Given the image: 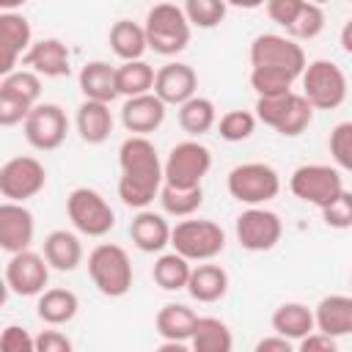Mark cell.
Instances as JSON below:
<instances>
[{
	"label": "cell",
	"mask_w": 352,
	"mask_h": 352,
	"mask_svg": "<svg viewBox=\"0 0 352 352\" xmlns=\"http://www.w3.org/2000/svg\"><path fill=\"white\" fill-rule=\"evenodd\" d=\"M198 91V74L190 63L173 60L157 69V80H154V94L165 102V104H184L190 96H195Z\"/></svg>",
	"instance_id": "cell-19"
},
{
	"label": "cell",
	"mask_w": 352,
	"mask_h": 352,
	"mask_svg": "<svg viewBox=\"0 0 352 352\" xmlns=\"http://www.w3.org/2000/svg\"><path fill=\"white\" fill-rule=\"evenodd\" d=\"M270 324H272V333H280V336H286L289 341L297 344L300 338H305L308 333L316 330V316L302 302H283L272 311Z\"/></svg>",
	"instance_id": "cell-28"
},
{
	"label": "cell",
	"mask_w": 352,
	"mask_h": 352,
	"mask_svg": "<svg viewBox=\"0 0 352 352\" xmlns=\"http://www.w3.org/2000/svg\"><path fill=\"white\" fill-rule=\"evenodd\" d=\"M289 190L294 198L322 209L344 190V182H341V173L336 168L322 165V162H308V165H300L292 170Z\"/></svg>",
	"instance_id": "cell-10"
},
{
	"label": "cell",
	"mask_w": 352,
	"mask_h": 352,
	"mask_svg": "<svg viewBox=\"0 0 352 352\" xmlns=\"http://www.w3.org/2000/svg\"><path fill=\"white\" fill-rule=\"evenodd\" d=\"M77 132L88 146H99L110 138L113 132V113L107 102H96V99H82V104L77 107Z\"/></svg>",
	"instance_id": "cell-26"
},
{
	"label": "cell",
	"mask_w": 352,
	"mask_h": 352,
	"mask_svg": "<svg viewBox=\"0 0 352 352\" xmlns=\"http://www.w3.org/2000/svg\"><path fill=\"white\" fill-rule=\"evenodd\" d=\"M314 316H316V330H322L333 338L352 336V294L322 297L319 305L314 308Z\"/></svg>",
	"instance_id": "cell-23"
},
{
	"label": "cell",
	"mask_w": 352,
	"mask_h": 352,
	"mask_svg": "<svg viewBox=\"0 0 352 352\" xmlns=\"http://www.w3.org/2000/svg\"><path fill=\"white\" fill-rule=\"evenodd\" d=\"M118 198L129 209H148L165 184V162L146 135H129L118 148Z\"/></svg>",
	"instance_id": "cell-1"
},
{
	"label": "cell",
	"mask_w": 352,
	"mask_h": 352,
	"mask_svg": "<svg viewBox=\"0 0 352 352\" xmlns=\"http://www.w3.org/2000/svg\"><path fill=\"white\" fill-rule=\"evenodd\" d=\"M336 346H338V338H333L322 330H314V333H308L305 338L297 341L300 352H336Z\"/></svg>",
	"instance_id": "cell-46"
},
{
	"label": "cell",
	"mask_w": 352,
	"mask_h": 352,
	"mask_svg": "<svg viewBox=\"0 0 352 352\" xmlns=\"http://www.w3.org/2000/svg\"><path fill=\"white\" fill-rule=\"evenodd\" d=\"M116 77H118V94L129 99V96L154 91L157 72H154V66H148L140 58V60H124L121 66H116Z\"/></svg>",
	"instance_id": "cell-34"
},
{
	"label": "cell",
	"mask_w": 352,
	"mask_h": 352,
	"mask_svg": "<svg viewBox=\"0 0 352 352\" xmlns=\"http://www.w3.org/2000/svg\"><path fill=\"white\" fill-rule=\"evenodd\" d=\"M292 349H297V344L280 333H272V336H264L256 341V352H292Z\"/></svg>",
	"instance_id": "cell-47"
},
{
	"label": "cell",
	"mask_w": 352,
	"mask_h": 352,
	"mask_svg": "<svg viewBox=\"0 0 352 352\" xmlns=\"http://www.w3.org/2000/svg\"><path fill=\"white\" fill-rule=\"evenodd\" d=\"M338 41H341V50H344L346 55H352V19H349V22H344Z\"/></svg>",
	"instance_id": "cell-48"
},
{
	"label": "cell",
	"mask_w": 352,
	"mask_h": 352,
	"mask_svg": "<svg viewBox=\"0 0 352 352\" xmlns=\"http://www.w3.org/2000/svg\"><path fill=\"white\" fill-rule=\"evenodd\" d=\"M33 28L19 11H0V74H11L16 60L30 50Z\"/></svg>",
	"instance_id": "cell-16"
},
{
	"label": "cell",
	"mask_w": 352,
	"mask_h": 352,
	"mask_svg": "<svg viewBox=\"0 0 352 352\" xmlns=\"http://www.w3.org/2000/svg\"><path fill=\"white\" fill-rule=\"evenodd\" d=\"M228 195L245 206H264L280 192V176L267 162H242L228 170Z\"/></svg>",
	"instance_id": "cell-6"
},
{
	"label": "cell",
	"mask_w": 352,
	"mask_h": 352,
	"mask_svg": "<svg viewBox=\"0 0 352 352\" xmlns=\"http://www.w3.org/2000/svg\"><path fill=\"white\" fill-rule=\"evenodd\" d=\"M50 270L44 253H33L30 248L11 253L6 264V289L19 297H38L50 283Z\"/></svg>",
	"instance_id": "cell-15"
},
{
	"label": "cell",
	"mask_w": 352,
	"mask_h": 352,
	"mask_svg": "<svg viewBox=\"0 0 352 352\" xmlns=\"http://www.w3.org/2000/svg\"><path fill=\"white\" fill-rule=\"evenodd\" d=\"M311 3H316V6H324V3H330V0H311Z\"/></svg>",
	"instance_id": "cell-51"
},
{
	"label": "cell",
	"mask_w": 352,
	"mask_h": 352,
	"mask_svg": "<svg viewBox=\"0 0 352 352\" xmlns=\"http://www.w3.org/2000/svg\"><path fill=\"white\" fill-rule=\"evenodd\" d=\"M88 275L99 294L124 297L132 289V261L121 245L102 242L88 253Z\"/></svg>",
	"instance_id": "cell-5"
},
{
	"label": "cell",
	"mask_w": 352,
	"mask_h": 352,
	"mask_svg": "<svg viewBox=\"0 0 352 352\" xmlns=\"http://www.w3.org/2000/svg\"><path fill=\"white\" fill-rule=\"evenodd\" d=\"M302 94L314 104V110H336L346 99V74L333 60H311L302 72Z\"/></svg>",
	"instance_id": "cell-8"
},
{
	"label": "cell",
	"mask_w": 352,
	"mask_h": 352,
	"mask_svg": "<svg viewBox=\"0 0 352 352\" xmlns=\"http://www.w3.org/2000/svg\"><path fill=\"white\" fill-rule=\"evenodd\" d=\"M195 322H198V314H195L190 305H184V302H168V305H162V308L157 311L154 327H157V336H160L165 344L190 346Z\"/></svg>",
	"instance_id": "cell-22"
},
{
	"label": "cell",
	"mask_w": 352,
	"mask_h": 352,
	"mask_svg": "<svg viewBox=\"0 0 352 352\" xmlns=\"http://www.w3.org/2000/svg\"><path fill=\"white\" fill-rule=\"evenodd\" d=\"M0 94H11L16 99H25L28 104H38L41 96V74L33 69H14L11 74H3Z\"/></svg>",
	"instance_id": "cell-36"
},
{
	"label": "cell",
	"mask_w": 352,
	"mask_h": 352,
	"mask_svg": "<svg viewBox=\"0 0 352 352\" xmlns=\"http://www.w3.org/2000/svg\"><path fill=\"white\" fill-rule=\"evenodd\" d=\"M170 245L190 261H212L226 250V231L214 220H182L173 226Z\"/></svg>",
	"instance_id": "cell-9"
},
{
	"label": "cell",
	"mask_w": 352,
	"mask_h": 352,
	"mask_svg": "<svg viewBox=\"0 0 352 352\" xmlns=\"http://www.w3.org/2000/svg\"><path fill=\"white\" fill-rule=\"evenodd\" d=\"M327 146H330V154H333L336 165L352 173V121L336 124L333 132H330Z\"/></svg>",
	"instance_id": "cell-41"
},
{
	"label": "cell",
	"mask_w": 352,
	"mask_h": 352,
	"mask_svg": "<svg viewBox=\"0 0 352 352\" xmlns=\"http://www.w3.org/2000/svg\"><path fill=\"white\" fill-rule=\"evenodd\" d=\"M146 38H148V50H154L157 55H179L182 50H187L190 36H192V25L184 14V8L173 6V3H157L148 8L146 14Z\"/></svg>",
	"instance_id": "cell-3"
},
{
	"label": "cell",
	"mask_w": 352,
	"mask_h": 352,
	"mask_svg": "<svg viewBox=\"0 0 352 352\" xmlns=\"http://www.w3.org/2000/svg\"><path fill=\"white\" fill-rule=\"evenodd\" d=\"M184 14L190 19L192 28H217L223 19H226V11H228V3L226 0H184Z\"/></svg>",
	"instance_id": "cell-39"
},
{
	"label": "cell",
	"mask_w": 352,
	"mask_h": 352,
	"mask_svg": "<svg viewBox=\"0 0 352 352\" xmlns=\"http://www.w3.org/2000/svg\"><path fill=\"white\" fill-rule=\"evenodd\" d=\"M236 242L250 253H267L272 250L283 236L280 217L267 206H248L236 217Z\"/></svg>",
	"instance_id": "cell-12"
},
{
	"label": "cell",
	"mask_w": 352,
	"mask_h": 352,
	"mask_svg": "<svg viewBox=\"0 0 352 352\" xmlns=\"http://www.w3.org/2000/svg\"><path fill=\"white\" fill-rule=\"evenodd\" d=\"M165 102L148 91V94H140V96H129L121 107V124L126 126V132L132 135H148V132H157L165 121Z\"/></svg>",
	"instance_id": "cell-20"
},
{
	"label": "cell",
	"mask_w": 352,
	"mask_h": 352,
	"mask_svg": "<svg viewBox=\"0 0 352 352\" xmlns=\"http://www.w3.org/2000/svg\"><path fill=\"white\" fill-rule=\"evenodd\" d=\"M22 66L33 69L41 77L58 80V77H69V72H72V55H69V47L60 38H38L22 55Z\"/></svg>",
	"instance_id": "cell-18"
},
{
	"label": "cell",
	"mask_w": 352,
	"mask_h": 352,
	"mask_svg": "<svg viewBox=\"0 0 352 352\" xmlns=\"http://www.w3.org/2000/svg\"><path fill=\"white\" fill-rule=\"evenodd\" d=\"M308 60L302 47L292 38V36H280V33H258L250 41V69H267V72H278L289 80H300L305 72Z\"/></svg>",
	"instance_id": "cell-4"
},
{
	"label": "cell",
	"mask_w": 352,
	"mask_h": 352,
	"mask_svg": "<svg viewBox=\"0 0 352 352\" xmlns=\"http://www.w3.org/2000/svg\"><path fill=\"white\" fill-rule=\"evenodd\" d=\"M322 212V220L327 228H336V231H346L352 228V190H341L327 206L319 209Z\"/></svg>",
	"instance_id": "cell-40"
},
{
	"label": "cell",
	"mask_w": 352,
	"mask_h": 352,
	"mask_svg": "<svg viewBox=\"0 0 352 352\" xmlns=\"http://www.w3.org/2000/svg\"><path fill=\"white\" fill-rule=\"evenodd\" d=\"M324 30V11L322 6L305 0V6L300 8V14L294 16V22L286 28V36H292L294 41H311Z\"/></svg>",
	"instance_id": "cell-37"
},
{
	"label": "cell",
	"mask_w": 352,
	"mask_h": 352,
	"mask_svg": "<svg viewBox=\"0 0 352 352\" xmlns=\"http://www.w3.org/2000/svg\"><path fill=\"white\" fill-rule=\"evenodd\" d=\"M179 126L190 135V138H201L209 129L217 126V107L212 99L206 96H190L184 104H179Z\"/></svg>",
	"instance_id": "cell-32"
},
{
	"label": "cell",
	"mask_w": 352,
	"mask_h": 352,
	"mask_svg": "<svg viewBox=\"0 0 352 352\" xmlns=\"http://www.w3.org/2000/svg\"><path fill=\"white\" fill-rule=\"evenodd\" d=\"M47 184V170L36 157H11L0 168V195L6 201L25 204L28 198H36Z\"/></svg>",
	"instance_id": "cell-13"
},
{
	"label": "cell",
	"mask_w": 352,
	"mask_h": 352,
	"mask_svg": "<svg viewBox=\"0 0 352 352\" xmlns=\"http://www.w3.org/2000/svg\"><path fill=\"white\" fill-rule=\"evenodd\" d=\"M77 311H80L77 294H74L72 289H60V286L44 289V292L38 294V302H36L38 319H41L44 324H52V327L69 324V322L77 316Z\"/></svg>",
	"instance_id": "cell-29"
},
{
	"label": "cell",
	"mask_w": 352,
	"mask_h": 352,
	"mask_svg": "<svg viewBox=\"0 0 352 352\" xmlns=\"http://www.w3.org/2000/svg\"><path fill=\"white\" fill-rule=\"evenodd\" d=\"M36 104H28L25 99H16L11 94H0V124L3 126H14V124H25L28 113Z\"/></svg>",
	"instance_id": "cell-42"
},
{
	"label": "cell",
	"mask_w": 352,
	"mask_h": 352,
	"mask_svg": "<svg viewBox=\"0 0 352 352\" xmlns=\"http://www.w3.org/2000/svg\"><path fill=\"white\" fill-rule=\"evenodd\" d=\"M74 344L60 330H41L36 336V352H72Z\"/></svg>",
	"instance_id": "cell-45"
},
{
	"label": "cell",
	"mask_w": 352,
	"mask_h": 352,
	"mask_svg": "<svg viewBox=\"0 0 352 352\" xmlns=\"http://www.w3.org/2000/svg\"><path fill=\"white\" fill-rule=\"evenodd\" d=\"M302 6H305V0H267V14L275 25L289 28Z\"/></svg>",
	"instance_id": "cell-44"
},
{
	"label": "cell",
	"mask_w": 352,
	"mask_h": 352,
	"mask_svg": "<svg viewBox=\"0 0 352 352\" xmlns=\"http://www.w3.org/2000/svg\"><path fill=\"white\" fill-rule=\"evenodd\" d=\"M173 228L168 226L165 214L151 212V209H138V214L129 223V236L132 245L143 253H162L170 245Z\"/></svg>",
	"instance_id": "cell-21"
},
{
	"label": "cell",
	"mask_w": 352,
	"mask_h": 352,
	"mask_svg": "<svg viewBox=\"0 0 352 352\" xmlns=\"http://www.w3.org/2000/svg\"><path fill=\"white\" fill-rule=\"evenodd\" d=\"M22 132H25V140L36 151H55L66 140V132H69L66 110L55 102H38L28 113Z\"/></svg>",
	"instance_id": "cell-14"
},
{
	"label": "cell",
	"mask_w": 352,
	"mask_h": 352,
	"mask_svg": "<svg viewBox=\"0 0 352 352\" xmlns=\"http://www.w3.org/2000/svg\"><path fill=\"white\" fill-rule=\"evenodd\" d=\"M256 118L272 126L283 138H297L311 126L314 104L305 99V94L297 91L267 94V96H256Z\"/></svg>",
	"instance_id": "cell-2"
},
{
	"label": "cell",
	"mask_w": 352,
	"mask_h": 352,
	"mask_svg": "<svg viewBox=\"0 0 352 352\" xmlns=\"http://www.w3.org/2000/svg\"><path fill=\"white\" fill-rule=\"evenodd\" d=\"M256 124H258L256 113H250V110H228V113L220 116L217 132L228 143H242L256 132Z\"/></svg>",
	"instance_id": "cell-38"
},
{
	"label": "cell",
	"mask_w": 352,
	"mask_h": 352,
	"mask_svg": "<svg viewBox=\"0 0 352 352\" xmlns=\"http://www.w3.org/2000/svg\"><path fill=\"white\" fill-rule=\"evenodd\" d=\"M190 349H195V352H231L234 349V336H231V330L223 319L198 316L192 338H190Z\"/></svg>",
	"instance_id": "cell-31"
},
{
	"label": "cell",
	"mask_w": 352,
	"mask_h": 352,
	"mask_svg": "<svg viewBox=\"0 0 352 352\" xmlns=\"http://www.w3.org/2000/svg\"><path fill=\"white\" fill-rule=\"evenodd\" d=\"M110 50L121 58V60H140L148 50V38H146V28L132 22V19H118L110 28Z\"/></svg>",
	"instance_id": "cell-30"
},
{
	"label": "cell",
	"mask_w": 352,
	"mask_h": 352,
	"mask_svg": "<svg viewBox=\"0 0 352 352\" xmlns=\"http://www.w3.org/2000/svg\"><path fill=\"white\" fill-rule=\"evenodd\" d=\"M349 3H352V0H349Z\"/></svg>",
	"instance_id": "cell-52"
},
{
	"label": "cell",
	"mask_w": 352,
	"mask_h": 352,
	"mask_svg": "<svg viewBox=\"0 0 352 352\" xmlns=\"http://www.w3.org/2000/svg\"><path fill=\"white\" fill-rule=\"evenodd\" d=\"M190 272H192V264L190 258H184L182 253H160L154 267H151V278L160 289L165 292H179V289H187V280H190Z\"/></svg>",
	"instance_id": "cell-33"
},
{
	"label": "cell",
	"mask_w": 352,
	"mask_h": 352,
	"mask_svg": "<svg viewBox=\"0 0 352 352\" xmlns=\"http://www.w3.org/2000/svg\"><path fill=\"white\" fill-rule=\"evenodd\" d=\"M160 204L162 212L170 217H190L201 209L204 204V187H173V184H162L160 190Z\"/></svg>",
	"instance_id": "cell-35"
},
{
	"label": "cell",
	"mask_w": 352,
	"mask_h": 352,
	"mask_svg": "<svg viewBox=\"0 0 352 352\" xmlns=\"http://www.w3.org/2000/svg\"><path fill=\"white\" fill-rule=\"evenodd\" d=\"M187 292L198 302H217L228 294V272L220 264L212 261H198L190 272Z\"/></svg>",
	"instance_id": "cell-27"
},
{
	"label": "cell",
	"mask_w": 352,
	"mask_h": 352,
	"mask_svg": "<svg viewBox=\"0 0 352 352\" xmlns=\"http://www.w3.org/2000/svg\"><path fill=\"white\" fill-rule=\"evenodd\" d=\"M212 168V151L198 140H182L165 157V184L198 187Z\"/></svg>",
	"instance_id": "cell-11"
},
{
	"label": "cell",
	"mask_w": 352,
	"mask_h": 352,
	"mask_svg": "<svg viewBox=\"0 0 352 352\" xmlns=\"http://www.w3.org/2000/svg\"><path fill=\"white\" fill-rule=\"evenodd\" d=\"M66 214L72 226L85 236H104L116 226L113 206L94 187H74L66 195Z\"/></svg>",
	"instance_id": "cell-7"
},
{
	"label": "cell",
	"mask_w": 352,
	"mask_h": 352,
	"mask_svg": "<svg viewBox=\"0 0 352 352\" xmlns=\"http://www.w3.org/2000/svg\"><path fill=\"white\" fill-rule=\"evenodd\" d=\"M226 3L234 6V8H245V11H253V8L267 6V0H226Z\"/></svg>",
	"instance_id": "cell-49"
},
{
	"label": "cell",
	"mask_w": 352,
	"mask_h": 352,
	"mask_svg": "<svg viewBox=\"0 0 352 352\" xmlns=\"http://www.w3.org/2000/svg\"><path fill=\"white\" fill-rule=\"evenodd\" d=\"M80 91L85 99H96V102H113L118 94V77H116V66H110L107 60H88L80 74H77Z\"/></svg>",
	"instance_id": "cell-25"
},
{
	"label": "cell",
	"mask_w": 352,
	"mask_h": 352,
	"mask_svg": "<svg viewBox=\"0 0 352 352\" xmlns=\"http://www.w3.org/2000/svg\"><path fill=\"white\" fill-rule=\"evenodd\" d=\"M28 0H0V11H16V8H22Z\"/></svg>",
	"instance_id": "cell-50"
},
{
	"label": "cell",
	"mask_w": 352,
	"mask_h": 352,
	"mask_svg": "<svg viewBox=\"0 0 352 352\" xmlns=\"http://www.w3.org/2000/svg\"><path fill=\"white\" fill-rule=\"evenodd\" d=\"M36 234V220L30 209L19 201H3L0 204V248L6 253L28 250Z\"/></svg>",
	"instance_id": "cell-17"
},
{
	"label": "cell",
	"mask_w": 352,
	"mask_h": 352,
	"mask_svg": "<svg viewBox=\"0 0 352 352\" xmlns=\"http://www.w3.org/2000/svg\"><path fill=\"white\" fill-rule=\"evenodd\" d=\"M0 349L3 352H36V338L25 327L8 324L0 336Z\"/></svg>",
	"instance_id": "cell-43"
},
{
	"label": "cell",
	"mask_w": 352,
	"mask_h": 352,
	"mask_svg": "<svg viewBox=\"0 0 352 352\" xmlns=\"http://www.w3.org/2000/svg\"><path fill=\"white\" fill-rule=\"evenodd\" d=\"M41 253L50 261V267L58 272H74L82 264V242L74 231H66V228L50 231L44 236Z\"/></svg>",
	"instance_id": "cell-24"
}]
</instances>
